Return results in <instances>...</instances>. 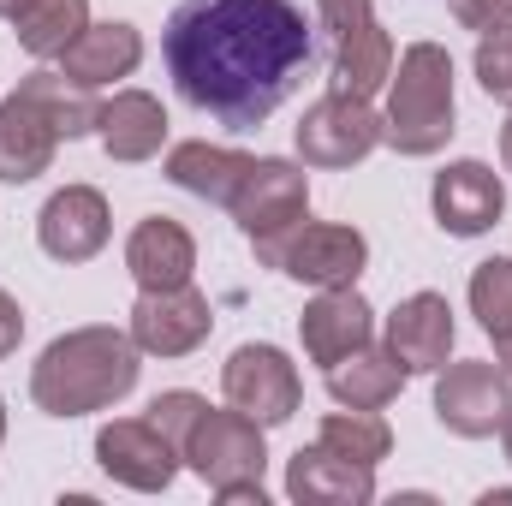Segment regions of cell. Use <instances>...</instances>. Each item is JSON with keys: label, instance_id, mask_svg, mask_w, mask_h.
Returning a JSON list of instances; mask_svg holds the SVG:
<instances>
[{"label": "cell", "instance_id": "cell-29", "mask_svg": "<svg viewBox=\"0 0 512 506\" xmlns=\"http://www.w3.org/2000/svg\"><path fill=\"white\" fill-rule=\"evenodd\" d=\"M203 405H209L203 393H191V387H167V393H155V399H149V411H143V417H149L173 447H185V435H191V423L203 417ZM179 459H185V453H179Z\"/></svg>", "mask_w": 512, "mask_h": 506}, {"label": "cell", "instance_id": "cell-15", "mask_svg": "<svg viewBox=\"0 0 512 506\" xmlns=\"http://www.w3.org/2000/svg\"><path fill=\"white\" fill-rule=\"evenodd\" d=\"M382 340L411 376H435V370L453 358V340H459L453 304H447L441 292H411V298H399V304L387 310Z\"/></svg>", "mask_w": 512, "mask_h": 506}, {"label": "cell", "instance_id": "cell-3", "mask_svg": "<svg viewBox=\"0 0 512 506\" xmlns=\"http://www.w3.org/2000/svg\"><path fill=\"white\" fill-rule=\"evenodd\" d=\"M459 131V96H453V54L441 42H405L387 78L382 143L405 161H429Z\"/></svg>", "mask_w": 512, "mask_h": 506}, {"label": "cell", "instance_id": "cell-20", "mask_svg": "<svg viewBox=\"0 0 512 506\" xmlns=\"http://www.w3.org/2000/svg\"><path fill=\"white\" fill-rule=\"evenodd\" d=\"M72 84H90V90H114L120 78H131L143 66V30L126 18H108V24H90L60 60H54Z\"/></svg>", "mask_w": 512, "mask_h": 506}, {"label": "cell", "instance_id": "cell-6", "mask_svg": "<svg viewBox=\"0 0 512 506\" xmlns=\"http://www.w3.org/2000/svg\"><path fill=\"white\" fill-rule=\"evenodd\" d=\"M262 268H280L286 280L310 286V292H328V286H358L364 268H370V239L346 221H298L274 251L256 256Z\"/></svg>", "mask_w": 512, "mask_h": 506}, {"label": "cell", "instance_id": "cell-21", "mask_svg": "<svg viewBox=\"0 0 512 506\" xmlns=\"http://www.w3.org/2000/svg\"><path fill=\"white\" fill-rule=\"evenodd\" d=\"M256 155L245 149H233V143H209V137H185V143H173L167 149V161H161V173L185 191V197H203V203H233V191H239V179L251 173Z\"/></svg>", "mask_w": 512, "mask_h": 506}, {"label": "cell", "instance_id": "cell-22", "mask_svg": "<svg viewBox=\"0 0 512 506\" xmlns=\"http://www.w3.org/2000/svg\"><path fill=\"white\" fill-rule=\"evenodd\" d=\"M328 42H334V54H328V90L364 96V102L376 90H387L399 48H393V36L382 30V18H364V24H352V30L328 36Z\"/></svg>", "mask_w": 512, "mask_h": 506}, {"label": "cell", "instance_id": "cell-31", "mask_svg": "<svg viewBox=\"0 0 512 506\" xmlns=\"http://www.w3.org/2000/svg\"><path fill=\"white\" fill-rule=\"evenodd\" d=\"M316 18H322L328 36H340V30H352V24L376 18V0H316Z\"/></svg>", "mask_w": 512, "mask_h": 506}, {"label": "cell", "instance_id": "cell-30", "mask_svg": "<svg viewBox=\"0 0 512 506\" xmlns=\"http://www.w3.org/2000/svg\"><path fill=\"white\" fill-rule=\"evenodd\" d=\"M447 12L465 24V30H495V24H512V0H447Z\"/></svg>", "mask_w": 512, "mask_h": 506}, {"label": "cell", "instance_id": "cell-8", "mask_svg": "<svg viewBox=\"0 0 512 506\" xmlns=\"http://www.w3.org/2000/svg\"><path fill=\"white\" fill-rule=\"evenodd\" d=\"M512 411V376L489 358H459L435 370V423L459 441H489L501 435Z\"/></svg>", "mask_w": 512, "mask_h": 506}, {"label": "cell", "instance_id": "cell-5", "mask_svg": "<svg viewBox=\"0 0 512 506\" xmlns=\"http://www.w3.org/2000/svg\"><path fill=\"white\" fill-rule=\"evenodd\" d=\"M233 227L251 239V251H274L304 215H310V173L304 161H286V155H256L251 173L239 179L233 203H227Z\"/></svg>", "mask_w": 512, "mask_h": 506}, {"label": "cell", "instance_id": "cell-1", "mask_svg": "<svg viewBox=\"0 0 512 506\" xmlns=\"http://www.w3.org/2000/svg\"><path fill=\"white\" fill-rule=\"evenodd\" d=\"M316 36L292 0H179L161 30V66L185 108L227 131H256L304 84Z\"/></svg>", "mask_w": 512, "mask_h": 506}, {"label": "cell", "instance_id": "cell-27", "mask_svg": "<svg viewBox=\"0 0 512 506\" xmlns=\"http://www.w3.org/2000/svg\"><path fill=\"white\" fill-rule=\"evenodd\" d=\"M465 298H471V316H477V328H483L489 340L512 334V256H489V262H477Z\"/></svg>", "mask_w": 512, "mask_h": 506}, {"label": "cell", "instance_id": "cell-25", "mask_svg": "<svg viewBox=\"0 0 512 506\" xmlns=\"http://www.w3.org/2000/svg\"><path fill=\"white\" fill-rule=\"evenodd\" d=\"M48 120H54V131L72 143V137H96V120H102V96L90 90V84H72L60 66H36L24 84H18Z\"/></svg>", "mask_w": 512, "mask_h": 506}, {"label": "cell", "instance_id": "cell-16", "mask_svg": "<svg viewBox=\"0 0 512 506\" xmlns=\"http://www.w3.org/2000/svg\"><path fill=\"white\" fill-rule=\"evenodd\" d=\"M126 274L137 292H167V286H191L197 280V239L185 221L173 215H143L126 233Z\"/></svg>", "mask_w": 512, "mask_h": 506}, {"label": "cell", "instance_id": "cell-35", "mask_svg": "<svg viewBox=\"0 0 512 506\" xmlns=\"http://www.w3.org/2000/svg\"><path fill=\"white\" fill-rule=\"evenodd\" d=\"M477 506H512V489H489V495H483Z\"/></svg>", "mask_w": 512, "mask_h": 506}, {"label": "cell", "instance_id": "cell-32", "mask_svg": "<svg viewBox=\"0 0 512 506\" xmlns=\"http://www.w3.org/2000/svg\"><path fill=\"white\" fill-rule=\"evenodd\" d=\"M18 340H24V310H18V298L0 286V364L18 352Z\"/></svg>", "mask_w": 512, "mask_h": 506}, {"label": "cell", "instance_id": "cell-19", "mask_svg": "<svg viewBox=\"0 0 512 506\" xmlns=\"http://www.w3.org/2000/svg\"><path fill=\"white\" fill-rule=\"evenodd\" d=\"M96 137H102L108 161H120V167L155 161L167 149V108H161V96H149V90H114L102 102Z\"/></svg>", "mask_w": 512, "mask_h": 506}, {"label": "cell", "instance_id": "cell-23", "mask_svg": "<svg viewBox=\"0 0 512 506\" xmlns=\"http://www.w3.org/2000/svg\"><path fill=\"white\" fill-rule=\"evenodd\" d=\"M322 376H328V399H334V405L382 411V405H393V399L405 393L411 370L387 352V340H370V346H358L352 358H340V364H334V370H322Z\"/></svg>", "mask_w": 512, "mask_h": 506}, {"label": "cell", "instance_id": "cell-36", "mask_svg": "<svg viewBox=\"0 0 512 506\" xmlns=\"http://www.w3.org/2000/svg\"><path fill=\"white\" fill-rule=\"evenodd\" d=\"M501 453H507V465H512V411H507V423H501Z\"/></svg>", "mask_w": 512, "mask_h": 506}, {"label": "cell", "instance_id": "cell-13", "mask_svg": "<svg viewBox=\"0 0 512 506\" xmlns=\"http://www.w3.org/2000/svg\"><path fill=\"white\" fill-rule=\"evenodd\" d=\"M108 239H114V209H108V197L96 185H60L42 203V215H36V245H42V256H54L66 268L96 262V256L108 251Z\"/></svg>", "mask_w": 512, "mask_h": 506}, {"label": "cell", "instance_id": "cell-33", "mask_svg": "<svg viewBox=\"0 0 512 506\" xmlns=\"http://www.w3.org/2000/svg\"><path fill=\"white\" fill-rule=\"evenodd\" d=\"M501 167L512 173V114H507V126H501Z\"/></svg>", "mask_w": 512, "mask_h": 506}, {"label": "cell", "instance_id": "cell-34", "mask_svg": "<svg viewBox=\"0 0 512 506\" xmlns=\"http://www.w3.org/2000/svg\"><path fill=\"white\" fill-rule=\"evenodd\" d=\"M495 358H501V370L512 376V334H501V340H495Z\"/></svg>", "mask_w": 512, "mask_h": 506}, {"label": "cell", "instance_id": "cell-2", "mask_svg": "<svg viewBox=\"0 0 512 506\" xmlns=\"http://www.w3.org/2000/svg\"><path fill=\"white\" fill-rule=\"evenodd\" d=\"M143 376V352L131 346L126 328L114 322H84L66 328L42 346V358L30 364V405L42 417H96L131 399V387Z\"/></svg>", "mask_w": 512, "mask_h": 506}, {"label": "cell", "instance_id": "cell-11", "mask_svg": "<svg viewBox=\"0 0 512 506\" xmlns=\"http://www.w3.org/2000/svg\"><path fill=\"white\" fill-rule=\"evenodd\" d=\"M96 465L131 495H167L173 477L185 471L179 447L149 423V417H114L96 429Z\"/></svg>", "mask_w": 512, "mask_h": 506}, {"label": "cell", "instance_id": "cell-10", "mask_svg": "<svg viewBox=\"0 0 512 506\" xmlns=\"http://www.w3.org/2000/svg\"><path fill=\"white\" fill-rule=\"evenodd\" d=\"M126 334L143 358H191L215 334V304L197 286H167V292H137L126 316Z\"/></svg>", "mask_w": 512, "mask_h": 506}, {"label": "cell", "instance_id": "cell-9", "mask_svg": "<svg viewBox=\"0 0 512 506\" xmlns=\"http://www.w3.org/2000/svg\"><path fill=\"white\" fill-rule=\"evenodd\" d=\"M221 393H227V405H239V411L256 417L262 429H280V423H292V411L304 405V376H298V364H292L280 346L245 340V346H233L227 364H221Z\"/></svg>", "mask_w": 512, "mask_h": 506}, {"label": "cell", "instance_id": "cell-24", "mask_svg": "<svg viewBox=\"0 0 512 506\" xmlns=\"http://www.w3.org/2000/svg\"><path fill=\"white\" fill-rule=\"evenodd\" d=\"M6 24L30 60H60L90 30V0H18Z\"/></svg>", "mask_w": 512, "mask_h": 506}, {"label": "cell", "instance_id": "cell-12", "mask_svg": "<svg viewBox=\"0 0 512 506\" xmlns=\"http://www.w3.org/2000/svg\"><path fill=\"white\" fill-rule=\"evenodd\" d=\"M429 209H435V227L447 239H483L501 227L507 215V185L489 161L465 155V161H447L429 185Z\"/></svg>", "mask_w": 512, "mask_h": 506}, {"label": "cell", "instance_id": "cell-14", "mask_svg": "<svg viewBox=\"0 0 512 506\" xmlns=\"http://www.w3.org/2000/svg\"><path fill=\"white\" fill-rule=\"evenodd\" d=\"M370 340H376V310H370V298H364L358 286H328V292H316V298L304 304V316H298V346H304V358L322 364V370H334L340 358H352V352L370 346Z\"/></svg>", "mask_w": 512, "mask_h": 506}, {"label": "cell", "instance_id": "cell-7", "mask_svg": "<svg viewBox=\"0 0 512 506\" xmlns=\"http://www.w3.org/2000/svg\"><path fill=\"white\" fill-rule=\"evenodd\" d=\"M292 143H298V161L304 167H322V173H346L358 161H370L382 149V114L364 102V96H316L304 108V120L292 126Z\"/></svg>", "mask_w": 512, "mask_h": 506}, {"label": "cell", "instance_id": "cell-18", "mask_svg": "<svg viewBox=\"0 0 512 506\" xmlns=\"http://www.w3.org/2000/svg\"><path fill=\"white\" fill-rule=\"evenodd\" d=\"M60 143H66V137L54 131V120H48L24 90L0 96V185H30V179H42V173L54 167Z\"/></svg>", "mask_w": 512, "mask_h": 506}, {"label": "cell", "instance_id": "cell-4", "mask_svg": "<svg viewBox=\"0 0 512 506\" xmlns=\"http://www.w3.org/2000/svg\"><path fill=\"white\" fill-rule=\"evenodd\" d=\"M268 429L245 417L239 405H203V417L191 423V435H185V471H197L209 489H215V501L227 506H268V483H262V471H268V441H262Z\"/></svg>", "mask_w": 512, "mask_h": 506}, {"label": "cell", "instance_id": "cell-26", "mask_svg": "<svg viewBox=\"0 0 512 506\" xmlns=\"http://www.w3.org/2000/svg\"><path fill=\"white\" fill-rule=\"evenodd\" d=\"M316 441L334 447V453H346V459H358V465H370V471L393 453V429H387L382 411H352V405L328 411L322 429H316Z\"/></svg>", "mask_w": 512, "mask_h": 506}, {"label": "cell", "instance_id": "cell-37", "mask_svg": "<svg viewBox=\"0 0 512 506\" xmlns=\"http://www.w3.org/2000/svg\"><path fill=\"white\" fill-rule=\"evenodd\" d=\"M12 6H18V0H0V18H6V12H12Z\"/></svg>", "mask_w": 512, "mask_h": 506}, {"label": "cell", "instance_id": "cell-28", "mask_svg": "<svg viewBox=\"0 0 512 506\" xmlns=\"http://www.w3.org/2000/svg\"><path fill=\"white\" fill-rule=\"evenodd\" d=\"M471 72H477V84H483V96H489V102L512 108V24H495V30H483V36H477Z\"/></svg>", "mask_w": 512, "mask_h": 506}, {"label": "cell", "instance_id": "cell-17", "mask_svg": "<svg viewBox=\"0 0 512 506\" xmlns=\"http://www.w3.org/2000/svg\"><path fill=\"white\" fill-rule=\"evenodd\" d=\"M286 501L292 506H370L376 501V471L316 441V447H298L286 459Z\"/></svg>", "mask_w": 512, "mask_h": 506}]
</instances>
